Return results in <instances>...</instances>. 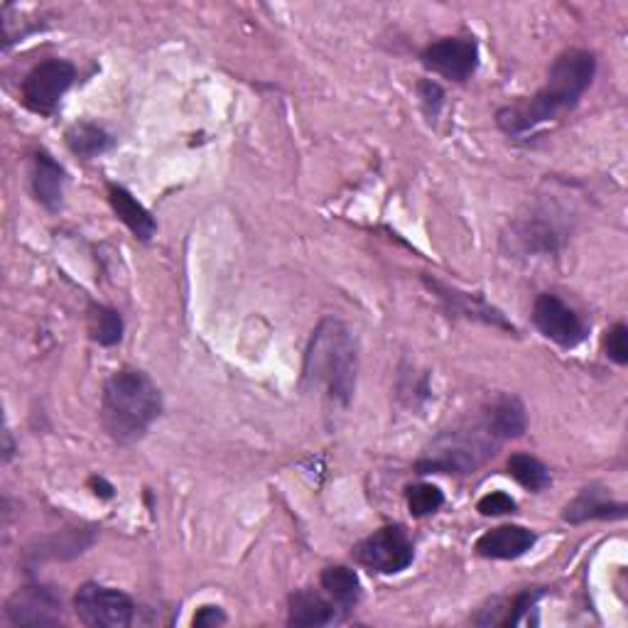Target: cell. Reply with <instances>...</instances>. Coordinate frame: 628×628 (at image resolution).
<instances>
[{
    "label": "cell",
    "instance_id": "cell-28",
    "mask_svg": "<svg viewBox=\"0 0 628 628\" xmlns=\"http://www.w3.org/2000/svg\"><path fill=\"white\" fill-rule=\"evenodd\" d=\"M92 486L96 488V491H94L96 496H101V498H113V486L108 484L106 479H101V476H94V479H92Z\"/></svg>",
    "mask_w": 628,
    "mask_h": 628
},
{
    "label": "cell",
    "instance_id": "cell-1",
    "mask_svg": "<svg viewBox=\"0 0 628 628\" xmlns=\"http://www.w3.org/2000/svg\"><path fill=\"white\" fill-rule=\"evenodd\" d=\"M596 74V57L589 49H567L550 67L547 82L526 101L508 104L498 108L496 123L500 131L514 141H526L535 135L540 128L559 121V118L575 111L582 101L587 88L592 86Z\"/></svg>",
    "mask_w": 628,
    "mask_h": 628
},
{
    "label": "cell",
    "instance_id": "cell-9",
    "mask_svg": "<svg viewBox=\"0 0 628 628\" xmlns=\"http://www.w3.org/2000/svg\"><path fill=\"white\" fill-rule=\"evenodd\" d=\"M422 64L451 82H467L479 67V45L471 37H445L422 52Z\"/></svg>",
    "mask_w": 628,
    "mask_h": 628
},
{
    "label": "cell",
    "instance_id": "cell-3",
    "mask_svg": "<svg viewBox=\"0 0 628 628\" xmlns=\"http://www.w3.org/2000/svg\"><path fill=\"white\" fill-rule=\"evenodd\" d=\"M162 412L160 388L147 373L121 369L106 381L101 396V422L118 445L141 439Z\"/></svg>",
    "mask_w": 628,
    "mask_h": 628
},
{
    "label": "cell",
    "instance_id": "cell-15",
    "mask_svg": "<svg viewBox=\"0 0 628 628\" xmlns=\"http://www.w3.org/2000/svg\"><path fill=\"white\" fill-rule=\"evenodd\" d=\"M108 202H111V209L116 212L118 219H121L128 229L133 231L135 239H141V241L153 239L157 231L153 214L147 212L145 206L125 190V186H118V184L108 186Z\"/></svg>",
    "mask_w": 628,
    "mask_h": 628
},
{
    "label": "cell",
    "instance_id": "cell-12",
    "mask_svg": "<svg viewBox=\"0 0 628 628\" xmlns=\"http://www.w3.org/2000/svg\"><path fill=\"white\" fill-rule=\"evenodd\" d=\"M538 535L523 526H500L476 540L474 550L486 559H518L533 550Z\"/></svg>",
    "mask_w": 628,
    "mask_h": 628
},
{
    "label": "cell",
    "instance_id": "cell-7",
    "mask_svg": "<svg viewBox=\"0 0 628 628\" xmlns=\"http://www.w3.org/2000/svg\"><path fill=\"white\" fill-rule=\"evenodd\" d=\"M76 69L67 59L39 62L23 82V104L37 116H52L62 96L72 88Z\"/></svg>",
    "mask_w": 628,
    "mask_h": 628
},
{
    "label": "cell",
    "instance_id": "cell-10",
    "mask_svg": "<svg viewBox=\"0 0 628 628\" xmlns=\"http://www.w3.org/2000/svg\"><path fill=\"white\" fill-rule=\"evenodd\" d=\"M5 616L13 626H57L62 621V602L47 587L29 584L8 599Z\"/></svg>",
    "mask_w": 628,
    "mask_h": 628
},
{
    "label": "cell",
    "instance_id": "cell-26",
    "mask_svg": "<svg viewBox=\"0 0 628 628\" xmlns=\"http://www.w3.org/2000/svg\"><path fill=\"white\" fill-rule=\"evenodd\" d=\"M418 94L422 106H425V113L430 118H437L442 104H445V92H442V86L437 82H432V78H425V82L418 84Z\"/></svg>",
    "mask_w": 628,
    "mask_h": 628
},
{
    "label": "cell",
    "instance_id": "cell-19",
    "mask_svg": "<svg viewBox=\"0 0 628 628\" xmlns=\"http://www.w3.org/2000/svg\"><path fill=\"white\" fill-rule=\"evenodd\" d=\"M319 582L324 592H327V596L334 602V606H339L341 612H349V608L357 606L361 596V582H359V575L353 572L351 567H343V565L327 567L322 572Z\"/></svg>",
    "mask_w": 628,
    "mask_h": 628
},
{
    "label": "cell",
    "instance_id": "cell-14",
    "mask_svg": "<svg viewBox=\"0 0 628 628\" xmlns=\"http://www.w3.org/2000/svg\"><path fill=\"white\" fill-rule=\"evenodd\" d=\"M33 194L35 200L45 206L47 212L62 209L64 196V167L59 165L52 155L39 150L33 157Z\"/></svg>",
    "mask_w": 628,
    "mask_h": 628
},
{
    "label": "cell",
    "instance_id": "cell-11",
    "mask_svg": "<svg viewBox=\"0 0 628 628\" xmlns=\"http://www.w3.org/2000/svg\"><path fill=\"white\" fill-rule=\"evenodd\" d=\"M427 288L437 294L439 302L445 304V310L455 317H467V319H476L491 324V327L514 331V324H510L504 312L496 310L494 304H488L481 294H471V292H461L457 288H449V285H442L439 280H430L425 278Z\"/></svg>",
    "mask_w": 628,
    "mask_h": 628
},
{
    "label": "cell",
    "instance_id": "cell-21",
    "mask_svg": "<svg viewBox=\"0 0 628 628\" xmlns=\"http://www.w3.org/2000/svg\"><path fill=\"white\" fill-rule=\"evenodd\" d=\"M88 334L101 347H116L123 339V317L106 304L88 307Z\"/></svg>",
    "mask_w": 628,
    "mask_h": 628
},
{
    "label": "cell",
    "instance_id": "cell-24",
    "mask_svg": "<svg viewBox=\"0 0 628 628\" xmlns=\"http://www.w3.org/2000/svg\"><path fill=\"white\" fill-rule=\"evenodd\" d=\"M604 351L608 359L618 363V366H626L628 363V327L626 324H614V327L606 331Z\"/></svg>",
    "mask_w": 628,
    "mask_h": 628
},
{
    "label": "cell",
    "instance_id": "cell-22",
    "mask_svg": "<svg viewBox=\"0 0 628 628\" xmlns=\"http://www.w3.org/2000/svg\"><path fill=\"white\" fill-rule=\"evenodd\" d=\"M508 474L528 491H543L553 484V476H550V469L543 464V461L533 455H523V451L510 455Z\"/></svg>",
    "mask_w": 628,
    "mask_h": 628
},
{
    "label": "cell",
    "instance_id": "cell-17",
    "mask_svg": "<svg viewBox=\"0 0 628 628\" xmlns=\"http://www.w3.org/2000/svg\"><path fill=\"white\" fill-rule=\"evenodd\" d=\"M484 415L504 442L523 437V432L528 430L526 406L516 396H498L494 402H488Z\"/></svg>",
    "mask_w": 628,
    "mask_h": 628
},
{
    "label": "cell",
    "instance_id": "cell-4",
    "mask_svg": "<svg viewBox=\"0 0 628 628\" xmlns=\"http://www.w3.org/2000/svg\"><path fill=\"white\" fill-rule=\"evenodd\" d=\"M504 439L481 412L476 420L445 430L432 439L425 455L418 459V474H474L491 457H496Z\"/></svg>",
    "mask_w": 628,
    "mask_h": 628
},
{
    "label": "cell",
    "instance_id": "cell-20",
    "mask_svg": "<svg viewBox=\"0 0 628 628\" xmlns=\"http://www.w3.org/2000/svg\"><path fill=\"white\" fill-rule=\"evenodd\" d=\"M67 145L76 157H84V160H92L96 155H104L106 150L113 147V137L108 135L101 125H96L92 121L74 123L67 131Z\"/></svg>",
    "mask_w": 628,
    "mask_h": 628
},
{
    "label": "cell",
    "instance_id": "cell-29",
    "mask_svg": "<svg viewBox=\"0 0 628 628\" xmlns=\"http://www.w3.org/2000/svg\"><path fill=\"white\" fill-rule=\"evenodd\" d=\"M10 457H13V442H10V432H5V455H3V459L8 461Z\"/></svg>",
    "mask_w": 628,
    "mask_h": 628
},
{
    "label": "cell",
    "instance_id": "cell-16",
    "mask_svg": "<svg viewBox=\"0 0 628 628\" xmlns=\"http://www.w3.org/2000/svg\"><path fill=\"white\" fill-rule=\"evenodd\" d=\"M514 239L526 253H555L559 243L565 241V231L555 219H545L543 214L530 216L528 221H520L516 226Z\"/></svg>",
    "mask_w": 628,
    "mask_h": 628
},
{
    "label": "cell",
    "instance_id": "cell-6",
    "mask_svg": "<svg viewBox=\"0 0 628 628\" xmlns=\"http://www.w3.org/2000/svg\"><path fill=\"white\" fill-rule=\"evenodd\" d=\"M353 559L376 575H398L415 559V547L400 526H386L353 547Z\"/></svg>",
    "mask_w": 628,
    "mask_h": 628
},
{
    "label": "cell",
    "instance_id": "cell-13",
    "mask_svg": "<svg viewBox=\"0 0 628 628\" xmlns=\"http://www.w3.org/2000/svg\"><path fill=\"white\" fill-rule=\"evenodd\" d=\"M563 518L572 526L587 523V520H618L626 518V504L608 498L604 488L587 486L565 506Z\"/></svg>",
    "mask_w": 628,
    "mask_h": 628
},
{
    "label": "cell",
    "instance_id": "cell-8",
    "mask_svg": "<svg viewBox=\"0 0 628 628\" xmlns=\"http://www.w3.org/2000/svg\"><path fill=\"white\" fill-rule=\"evenodd\" d=\"M533 324L545 339L563 349H575L587 339V324L557 294H540L533 304Z\"/></svg>",
    "mask_w": 628,
    "mask_h": 628
},
{
    "label": "cell",
    "instance_id": "cell-18",
    "mask_svg": "<svg viewBox=\"0 0 628 628\" xmlns=\"http://www.w3.org/2000/svg\"><path fill=\"white\" fill-rule=\"evenodd\" d=\"M334 621V602L317 592H294L288 602L290 626H327Z\"/></svg>",
    "mask_w": 628,
    "mask_h": 628
},
{
    "label": "cell",
    "instance_id": "cell-5",
    "mask_svg": "<svg viewBox=\"0 0 628 628\" xmlns=\"http://www.w3.org/2000/svg\"><path fill=\"white\" fill-rule=\"evenodd\" d=\"M74 612L78 621L92 628H125L133 621L135 604L121 589L86 582L74 596Z\"/></svg>",
    "mask_w": 628,
    "mask_h": 628
},
{
    "label": "cell",
    "instance_id": "cell-23",
    "mask_svg": "<svg viewBox=\"0 0 628 628\" xmlns=\"http://www.w3.org/2000/svg\"><path fill=\"white\" fill-rule=\"evenodd\" d=\"M408 508L415 518H425L437 514V510L445 506V494L435 484H415L408 488Z\"/></svg>",
    "mask_w": 628,
    "mask_h": 628
},
{
    "label": "cell",
    "instance_id": "cell-25",
    "mask_svg": "<svg viewBox=\"0 0 628 628\" xmlns=\"http://www.w3.org/2000/svg\"><path fill=\"white\" fill-rule=\"evenodd\" d=\"M516 498H510L506 491H491L484 498H479L476 510L481 516H508V514H516Z\"/></svg>",
    "mask_w": 628,
    "mask_h": 628
},
{
    "label": "cell",
    "instance_id": "cell-2",
    "mask_svg": "<svg viewBox=\"0 0 628 628\" xmlns=\"http://www.w3.org/2000/svg\"><path fill=\"white\" fill-rule=\"evenodd\" d=\"M357 378L359 347L349 324L334 317L322 319L304 351V386L317 390L331 406L347 408L357 390Z\"/></svg>",
    "mask_w": 628,
    "mask_h": 628
},
{
    "label": "cell",
    "instance_id": "cell-27",
    "mask_svg": "<svg viewBox=\"0 0 628 628\" xmlns=\"http://www.w3.org/2000/svg\"><path fill=\"white\" fill-rule=\"evenodd\" d=\"M221 624H226V614H224L221 606H214V604L202 606L192 618V626H209L212 628V626H221Z\"/></svg>",
    "mask_w": 628,
    "mask_h": 628
}]
</instances>
